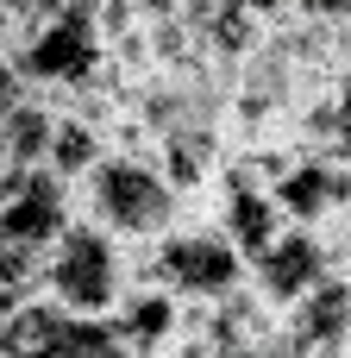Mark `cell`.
I'll use <instances>...</instances> for the list:
<instances>
[{
    "label": "cell",
    "mask_w": 351,
    "mask_h": 358,
    "mask_svg": "<svg viewBox=\"0 0 351 358\" xmlns=\"http://www.w3.org/2000/svg\"><path fill=\"white\" fill-rule=\"evenodd\" d=\"M75 214L100 220L107 233L119 239H157L163 227H176L182 214V189L163 176L157 151H126V145H107L94 157V170L75 182Z\"/></svg>",
    "instance_id": "6da1fadb"
},
{
    "label": "cell",
    "mask_w": 351,
    "mask_h": 358,
    "mask_svg": "<svg viewBox=\"0 0 351 358\" xmlns=\"http://www.w3.org/2000/svg\"><path fill=\"white\" fill-rule=\"evenodd\" d=\"M132 239L107 233L88 214H69V227L38 258V296H50L69 315H113L132 289Z\"/></svg>",
    "instance_id": "7a4b0ae2"
},
{
    "label": "cell",
    "mask_w": 351,
    "mask_h": 358,
    "mask_svg": "<svg viewBox=\"0 0 351 358\" xmlns=\"http://www.w3.org/2000/svg\"><path fill=\"white\" fill-rule=\"evenodd\" d=\"M6 63L44 101L69 94V88H88L107 69V38H100L94 0H50L44 13H31L19 25V44L6 50Z\"/></svg>",
    "instance_id": "3957f363"
},
{
    "label": "cell",
    "mask_w": 351,
    "mask_h": 358,
    "mask_svg": "<svg viewBox=\"0 0 351 358\" xmlns=\"http://www.w3.org/2000/svg\"><path fill=\"white\" fill-rule=\"evenodd\" d=\"M132 277L163 283L176 296H226L251 277V258L220 233V220H176L157 239L132 245Z\"/></svg>",
    "instance_id": "277c9868"
},
{
    "label": "cell",
    "mask_w": 351,
    "mask_h": 358,
    "mask_svg": "<svg viewBox=\"0 0 351 358\" xmlns=\"http://www.w3.org/2000/svg\"><path fill=\"white\" fill-rule=\"evenodd\" d=\"M339 271V252H333V239L320 233V227H308V220H289L264 252H251V283H257V296L283 315L289 302H301L314 283H327Z\"/></svg>",
    "instance_id": "5b68a950"
},
{
    "label": "cell",
    "mask_w": 351,
    "mask_h": 358,
    "mask_svg": "<svg viewBox=\"0 0 351 358\" xmlns=\"http://www.w3.org/2000/svg\"><path fill=\"white\" fill-rule=\"evenodd\" d=\"M276 352H351V277L333 271L276 321Z\"/></svg>",
    "instance_id": "8992f818"
},
{
    "label": "cell",
    "mask_w": 351,
    "mask_h": 358,
    "mask_svg": "<svg viewBox=\"0 0 351 358\" xmlns=\"http://www.w3.org/2000/svg\"><path fill=\"white\" fill-rule=\"evenodd\" d=\"M107 321H113V346H119V352H144V358L182 352L188 296H176V289H163V283H132L126 302H119Z\"/></svg>",
    "instance_id": "52a82bcc"
},
{
    "label": "cell",
    "mask_w": 351,
    "mask_h": 358,
    "mask_svg": "<svg viewBox=\"0 0 351 358\" xmlns=\"http://www.w3.org/2000/svg\"><path fill=\"white\" fill-rule=\"evenodd\" d=\"M214 220H220V233L251 258V252H264L283 227H289V214H283V201H276V189L270 182H257V176H245L239 164H226L220 170V201H214Z\"/></svg>",
    "instance_id": "ba28073f"
},
{
    "label": "cell",
    "mask_w": 351,
    "mask_h": 358,
    "mask_svg": "<svg viewBox=\"0 0 351 358\" xmlns=\"http://www.w3.org/2000/svg\"><path fill=\"white\" fill-rule=\"evenodd\" d=\"M100 151H107V132H100L94 120H82V113H57L44 164H50L63 182H82V176L94 170V157H100Z\"/></svg>",
    "instance_id": "9c48e42d"
},
{
    "label": "cell",
    "mask_w": 351,
    "mask_h": 358,
    "mask_svg": "<svg viewBox=\"0 0 351 358\" xmlns=\"http://www.w3.org/2000/svg\"><path fill=\"white\" fill-rule=\"evenodd\" d=\"M301 19H351V0H289Z\"/></svg>",
    "instance_id": "30bf717a"
},
{
    "label": "cell",
    "mask_w": 351,
    "mask_h": 358,
    "mask_svg": "<svg viewBox=\"0 0 351 358\" xmlns=\"http://www.w3.org/2000/svg\"><path fill=\"white\" fill-rule=\"evenodd\" d=\"M132 6H138V13H170L176 0H132Z\"/></svg>",
    "instance_id": "8fae6325"
}]
</instances>
